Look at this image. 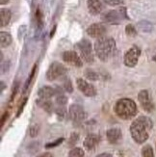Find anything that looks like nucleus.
Instances as JSON below:
<instances>
[{"mask_svg": "<svg viewBox=\"0 0 156 157\" xmlns=\"http://www.w3.org/2000/svg\"><path fill=\"white\" fill-rule=\"evenodd\" d=\"M38 104L40 106H42L46 112L50 113L52 111L53 105H52V103L48 99H40V100H38Z\"/></svg>", "mask_w": 156, "mask_h": 157, "instance_id": "nucleus-20", "label": "nucleus"}, {"mask_svg": "<svg viewBox=\"0 0 156 157\" xmlns=\"http://www.w3.org/2000/svg\"><path fill=\"white\" fill-rule=\"evenodd\" d=\"M76 84H77V88L79 89V91L82 93L83 94H85L86 97H94L97 94V90L92 84H90L89 82H87L86 80L82 79V78H78L76 80Z\"/></svg>", "mask_w": 156, "mask_h": 157, "instance_id": "nucleus-9", "label": "nucleus"}, {"mask_svg": "<svg viewBox=\"0 0 156 157\" xmlns=\"http://www.w3.org/2000/svg\"><path fill=\"white\" fill-rule=\"evenodd\" d=\"M36 70H37V65H35V66L33 67V69H32V71H31L30 75H29L28 78H27V80H26V82H25V85H24V87H23V93H25V92L27 91V89L29 88V86H30V84H31V82H32L34 76H35Z\"/></svg>", "mask_w": 156, "mask_h": 157, "instance_id": "nucleus-21", "label": "nucleus"}, {"mask_svg": "<svg viewBox=\"0 0 156 157\" xmlns=\"http://www.w3.org/2000/svg\"><path fill=\"white\" fill-rule=\"evenodd\" d=\"M140 55H141V49L139 47L136 45L132 46L124 54V65L129 67H134L138 63Z\"/></svg>", "mask_w": 156, "mask_h": 157, "instance_id": "nucleus-7", "label": "nucleus"}, {"mask_svg": "<svg viewBox=\"0 0 156 157\" xmlns=\"http://www.w3.org/2000/svg\"><path fill=\"white\" fill-rule=\"evenodd\" d=\"M13 42L12 36L8 32H1L0 33V44H1V47L4 48V47H8Z\"/></svg>", "mask_w": 156, "mask_h": 157, "instance_id": "nucleus-18", "label": "nucleus"}, {"mask_svg": "<svg viewBox=\"0 0 156 157\" xmlns=\"http://www.w3.org/2000/svg\"><path fill=\"white\" fill-rule=\"evenodd\" d=\"M55 31H56V25L53 27V29H52V31H51V33H50V37H51V38L54 36V33H55Z\"/></svg>", "mask_w": 156, "mask_h": 157, "instance_id": "nucleus-38", "label": "nucleus"}, {"mask_svg": "<svg viewBox=\"0 0 156 157\" xmlns=\"http://www.w3.org/2000/svg\"><path fill=\"white\" fill-rule=\"evenodd\" d=\"M138 29L142 32H150L152 30V24L150 22L146 21V20H142L138 24Z\"/></svg>", "mask_w": 156, "mask_h": 157, "instance_id": "nucleus-19", "label": "nucleus"}, {"mask_svg": "<svg viewBox=\"0 0 156 157\" xmlns=\"http://www.w3.org/2000/svg\"><path fill=\"white\" fill-rule=\"evenodd\" d=\"M152 126V121L150 118L142 116L136 119L130 125V133L133 140L137 144H144L148 139Z\"/></svg>", "mask_w": 156, "mask_h": 157, "instance_id": "nucleus-1", "label": "nucleus"}, {"mask_svg": "<svg viewBox=\"0 0 156 157\" xmlns=\"http://www.w3.org/2000/svg\"><path fill=\"white\" fill-rule=\"evenodd\" d=\"M125 33H126V35L129 36V37H135L137 35V30H136V28H135L134 25L128 24L125 27Z\"/></svg>", "mask_w": 156, "mask_h": 157, "instance_id": "nucleus-24", "label": "nucleus"}, {"mask_svg": "<svg viewBox=\"0 0 156 157\" xmlns=\"http://www.w3.org/2000/svg\"><path fill=\"white\" fill-rule=\"evenodd\" d=\"M18 89H19V83H18V81H16L13 85V88H12L13 91H12V95H11V101H13V98H15L16 94L18 92Z\"/></svg>", "mask_w": 156, "mask_h": 157, "instance_id": "nucleus-30", "label": "nucleus"}, {"mask_svg": "<svg viewBox=\"0 0 156 157\" xmlns=\"http://www.w3.org/2000/svg\"><path fill=\"white\" fill-rule=\"evenodd\" d=\"M55 112H56L57 116H58V117H59L60 119H64V118H65V116H66V113H67L65 107H64V106H61V105H59V106L56 108Z\"/></svg>", "mask_w": 156, "mask_h": 157, "instance_id": "nucleus-28", "label": "nucleus"}, {"mask_svg": "<svg viewBox=\"0 0 156 157\" xmlns=\"http://www.w3.org/2000/svg\"><path fill=\"white\" fill-rule=\"evenodd\" d=\"M9 3V0H0V4L4 5V4H8Z\"/></svg>", "mask_w": 156, "mask_h": 157, "instance_id": "nucleus-39", "label": "nucleus"}, {"mask_svg": "<svg viewBox=\"0 0 156 157\" xmlns=\"http://www.w3.org/2000/svg\"><path fill=\"white\" fill-rule=\"evenodd\" d=\"M12 17V12L9 9L2 8L0 10V26L4 27L9 24Z\"/></svg>", "mask_w": 156, "mask_h": 157, "instance_id": "nucleus-17", "label": "nucleus"}, {"mask_svg": "<svg viewBox=\"0 0 156 157\" xmlns=\"http://www.w3.org/2000/svg\"><path fill=\"white\" fill-rule=\"evenodd\" d=\"M78 50L80 51L81 58H82L87 63H93V54L92 50V44L88 40L83 39L82 40L76 44Z\"/></svg>", "mask_w": 156, "mask_h": 157, "instance_id": "nucleus-6", "label": "nucleus"}, {"mask_svg": "<svg viewBox=\"0 0 156 157\" xmlns=\"http://www.w3.org/2000/svg\"><path fill=\"white\" fill-rule=\"evenodd\" d=\"M87 33L92 38H102L106 33V27L102 23H93L88 27Z\"/></svg>", "mask_w": 156, "mask_h": 157, "instance_id": "nucleus-12", "label": "nucleus"}, {"mask_svg": "<svg viewBox=\"0 0 156 157\" xmlns=\"http://www.w3.org/2000/svg\"><path fill=\"white\" fill-rule=\"evenodd\" d=\"M27 98H24L22 100H21V102H20V105H19V108H18V110H17V117H19V115L22 113V111H23V108L25 107V105H26V102H27Z\"/></svg>", "mask_w": 156, "mask_h": 157, "instance_id": "nucleus-34", "label": "nucleus"}, {"mask_svg": "<svg viewBox=\"0 0 156 157\" xmlns=\"http://www.w3.org/2000/svg\"><path fill=\"white\" fill-rule=\"evenodd\" d=\"M66 74H67V69L64 65L58 62H53L46 71V78L49 81H54L65 76Z\"/></svg>", "mask_w": 156, "mask_h": 157, "instance_id": "nucleus-5", "label": "nucleus"}, {"mask_svg": "<svg viewBox=\"0 0 156 157\" xmlns=\"http://www.w3.org/2000/svg\"><path fill=\"white\" fill-rule=\"evenodd\" d=\"M64 90L67 91V93H71L72 92V84H71V82L70 79H67L65 81V83H64Z\"/></svg>", "mask_w": 156, "mask_h": 157, "instance_id": "nucleus-33", "label": "nucleus"}, {"mask_svg": "<svg viewBox=\"0 0 156 157\" xmlns=\"http://www.w3.org/2000/svg\"><path fill=\"white\" fill-rule=\"evenodd\" d=\"M97 157H113V156L109 153H101V154L97 155Z\"/></svg>", "mask_w": 156, "mask_h": 157, "instance_id": "nucleus-37", "label": "nucleus"}, {"mask_svg": "<svg viewBox=\"0 0 156 157\" xmlns=\"http://www.w3.org/2000/svg\"><path fill=\"white\" fill-rule=\"evenodd\" d=\"M142 155L143 157H154L152 147L150 145H146L142 149Z\"/></svg>", "mask_w": 156, "mask_h": 157, "instance_id": "nucleus-22", "label": "nucleus"}, {"mask_svg": "<svg viewBox=\"0 0 156 157\" xmlns=\"http://www.w3.org/2000/svg\"><path fill=\"white\" fill-rule=\"evenodd\" d=\"M64 142V138H59L56 141H54L52 143H48V144L45 145V148H52V147H58L59 145H61L62 143Z\"/></svg>", "mask_w": 156, "mask_h": 157, "instance_id": "nucleus-27", "label": "nucleus"}, {"mask_svg": "<svg viewBox=\"0 0 156 157\" xmlns=\"http://www.w3.org/2000/svg\"><path fill=\"white\" fill-rule=\"evenodd\" d=\"M88 10L93 16L100 13L104 9L103 0H87Z\"/></svg>", "mask_w": 156, "mask_h": 157, "instance_id": "nucleus-13", "label": "nucleus"}, {"mask_svg": "<svg viewBox=\"0 0 156 157\" xmlns=\"http://www.w3.org/2000/svg\"><path fill=\"white\" fill-rule=\"evenodd\" d=\"M38 157H52V154L49 153V152H45V153H44V154H40V155L38 156Z\"/></svg>", "mask_w": 156, "mask_h": 157, "instance_id": "nucleus-36", "label": "nucleus"}, {"mask_svg": "<svg viewBox=\"0 0 156 157\" xmlns=\"http://www.w3.org/2000/svg\"><path fill=\"white\" fill-rule=\"evenodd\" d=\"M115 112L123 120H130L137 114V105L130 98H121L115 106Z\"/></svg>", "mask_w": 156, "mask_h": 157, "instance_id": "nucleus-3", "label": "nucleus"}, {"mask_svg": "<svg viewBox=\"0 0 156 157\" xmlns=\"http://www.w3.org/2000/svg\"><path fill=\"white\" fill-rule=\"evenodd\" d=\"M54 94H55V89H53L49 86L42 87L38 92L40 99H49Z\"/></svg>", "mask_w": 156, "mask_h": 157, "instance_id": "nucleus-16", "label": "nucleus"}, {"mask_svg": "<svg viewBox=\"0 0 156 157\" xmlns=\"http://www.w3.org/2000/svg\"><path fill=\"white\" fill-rule=\"evenodd\" d=\"M78 139H79V135L77 133H72L70 137V140H69V146L73 147L77 143Z\"/></svg>", "mask_w": 156, "mask_h": 157, "instance_id": "nucleus-29", "label": "nucleus"}, {"mask_svg": "<svg viewBox=\"0 0 156 157\" xmlns=\"http://www.w3.org/2000/svg\"><path fill=\"white\" fill-rule=\"evenodd\" d=\"M56 102H57L58 105L65 106V104H67V98L65 97L63 94H57Z\"/></svg>", "mask_w": 156, "mask_h": 157, "instance_id": "nucleus-26", "label": "nucleus"}, {"mask_svg": "<svg viewBox=\"0 0 156 157\" xmlns=\"http://www.w3.org/2000/svg\"><path fill=\"white\" fill-rule=\"evenodd\" d=\"M3 89H4V82L1 81V92L3 91Z\"/></svg>", "mask_w": 156, "mask_h": 157, "instance_id": "nucleus-40", "label": "nucleus"}, {"mask_svg": "<svg viewBox=\"0 0 156 157\" xmlns=\"http://www.w3.org/2000/svg\"><path fill=\"white\" fill-rule=\"evenodd\" d=\"M154 60H155V61H156V56H155V58H154Z\"/></svg>", "mask_w": 156, "mask_h": 157, "instance_id": "nucleus-41", "label": "nucleus"}, {"mask_svg": "<svg viewBox=\"0 0 156 157\" xmlns=\"http://www.w3.org/2000/svg\"><path fill=\"white\" fill-rule=\"evenodd\" d=\"M70 118L73 122H82L86 119V112L80 105L72 104L70 107Z\"/></svg>", "mask_w": 156, "mask_h": 157, "instance_id": "nucleus-8", "label": "nucleus"}, {"mask_svg": "<svg viewBox=\"0 0 156 157\" xmlns=\"http://www.w3.org/2000/svg\"><path fill=\"white\" fill-rule=\"evenodd\" d=\"M94 50L97 57L105 62L110 57H112L117 50L116 42L113 38H106L102 37L97 39V40L94 44Z\"/></svg>", "mask_w": 156, "mask_h": 157, "instance_id": "nucleus-2", "label": "nucleus"}, {"mask_svg": "<svg viewBox=\"0 0 156 157\" xmlns=\"http://www.w3.org/2000/svg\"><path fill=\"white\" fill-rule=\"evenodd\" d=\"M107 139L111 144H117V143L121 139V136H123V133H121V130L120 128L114 127V128H110L109 130L107 131Z\"/></svg>", "mask_w": 156, "mask_h": 157, "instance_id": "nucleus-15", "label": "nucleus"}, {"mask_svg": "<svg viewBox=\"0 0 156 157\" xmlns=\"http://www.w3.org/2000/svg\"><path fill=\"white\" fill-rule=\"evenodd\" d=\"M84 151L80 147H74L69 153V157H83Z\"/></svg>", "mask_w": 156, "mask_h": 157, "instance_id": "nucleus-23", "label": "nucleus"}, {"mask_svg": "<svg viewBox=\"0 0 156 157\" xmlns=\"http://www.w3.org/2000/svg\"><path fill=\"white\" fill-rule=\"evenodd\" d=\"M63 60L66 63L70 64L73 67H81L83 65L81 57L75 51H72V50L65 51L63 54Z\"/></svg>", "mask_w": 156, "mask_h": 157, "instance_id": "nucleus-10", "label": "nucleus"}, {"mask_svg": "<svg viewBox=\"0 0 156 157\" xmlns=\"http://www.w3.org/2000/svg\"><path fill=\"white\" fill-rule=\"evenodd\" d=\"M39 130H40V126L38 124H34L33 126L30 127V136L31 137H36L39 133Z\"/></svg>", "mask_w": 156, "mask_h": 157, "instance_id": "nucleus-32", "label": "nucleus"}, {"mask_svg": "<svg viewBox=\"0 0 156 157\" xmlns=\"http://www.w3.org/2000/svg\"><path fill=\"white\" fill-rule=\"evenodd\" d=\"M127 18L128 17L126 13V9L124 7H120L118 10L105 12L101 16L102 21L108 24H119L123 19H127Z\"/></svg>", "mask_w": 156, "mask_h": 157, "instance_id": "nucleus-4", "label": "nucleus"}, {"mask_svg": "<svg viewBox=\"0 0 156 157\" xmlns=\"http://www.w3.org/2000/svg\"><path fill=\"white\" fill-rule=\"evenodd\" d=\"M99 143V137L97 134H89L84 140V147L88 151H92Z\"/></svg>", "mask_w": 156, "mask_h": 157, "instance_id": "nucleus-14", "label": "nucleus"}, {"mask_svg": "<svg viewBox=\"0 0 156 157\" xmlns=\"http://www.w3.org/2000/svg\"><path fill=\"white\" fill-rule=\"evenodd\" d=\"M8 116H9V113H8V112H5V113L2 115V118H1V127L4 125L5 121H7V119H8Z\"/></svg>", "mask_w": 156, "mask_h": 157, "instance_id": "nucleus-35", "label": "nucleus"}, {"mask_svg": "<svg viewBox=\"0 0 156 157\" xmlns=\"http://www.w3.org/2000/svg\"><path fill=\"white\" fill-rule=\"evenodd\" d=\"M85 76H86L88 79L93 80V81L98 79V74H97L96 71H93V70H90V69L86 70V71H85Z\"/></svg>", "mask_w": 156, "mask_h": 157, "instance_id": "nucleus-25", "label": "nucleus"}, {"mask_svg": "<svg viewBox=\"0 0 156 157\" xmlns=\"http://www.w3.org/2000/svg\"><path fill=\"white\" fill-rule=\"evenodd\" d=\"M103 2L109 6H119L124 4V0H103Z\"/></svg>", "mask_w": 156, "mask_h": 157, "instance_id": "nucleus-31", "label": "nucleus"}, {"mask_svg": "<svg viewBox=\"0 0 156 157\" xmlns=\"http://www.w3.org/2000/svg\"><path fill=\"white\" fill-rule=\"evenodd\" d=\"M138 100L140 102V104L142 105V107L144 108V110H146V112H151L153 110V103L150 99V93H148L146 90H142L139 94H138Z\"/></svg>", "mask_w": 156, "mask_h": 157, "instance_id": "nucleus-11", "label": "nucleus"}]
</instances>
